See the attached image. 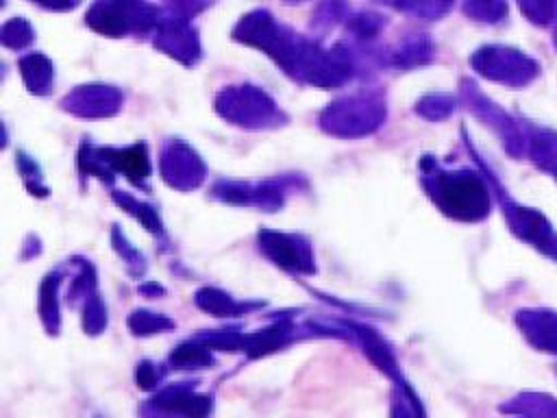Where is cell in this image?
I'll return each instance as SVG.
<instances>
[{"label": "cell", "instance_id": "6", "mask_svg": "<svg viewBox=\"0 0 557 418\" xmlns=\"http://www.w3.org/2000/svg\"><path fill=\"white\" fill-rule=\"evenodd\" d=\"M463 9L472 20L479 22H500L507 15L505 0H463Z\"/></svg>", "mask_w": 557, "mask_h": 418}, {"label": "cell", "instance_id": "8", "mask_svg": "<svg viewBox=\"0 0 557 418\" xmlns=\"http://www.w3.org/2000/svg\"><path fill=\"white\" fill-rule=\"evenodd\" d=\"M453 0H407L409 7L422 11V13H429V15H437V13H444L448 7H450Z\"/></svg>", "mask_w": 557, "mask_h": 418}, {"label": "cell", "instance_id": "11", "mask_svg": "<svg viewBox=\"0 0 557 418\" xmlns=\"http://www.w3.org/2000/svg\"><path fill=\"white\" fill-rule=\"evenodd\" d=\"M550 176H553V179H555V181H557V165H555V170H553V172H550Z\"/></svg>", "mask_w": 557, "mask_h": 418}, {"label": "cell", "instance_id": "5", "mask_svg": "<svg viewBox=\"0 0 557 418\" xmlns=\"http://www.w3.org/2000/svg\"><path fill=\"white\" fill-rule=\"evenodd\" d=\"M505 411L527 414V416H557V398L542 394V392H524L516 396L509 405L503 407Z\"/></svg>", "mask_w": 557, "mask_h": 418}, {"label": "cell", "instance_id": "1", "mask_svg": "<svg viewBox=\"0 0 557 418\" xmlns=\"http://www.w3.org/2000/svg\"><path fill=\"white\" fill-rule=\"evenodd\" d=\"M472 63L487 78L516 89L533 83L542 70L533 57L511 46H485L474 54Z\"/></svg>", "mask_w": 557, "mask_h": 418}, {"label": "cell", "instance_id": "4", "mask_svg": "<svg viewBox=\"0 0 557 418\" xmlns=\"http://www.w3.org/2000/svg\"><path fill=\"white\" fill-rule=\"evenodd\" d=\"M516 327L531 344V348L557 355V309L524 307L516 311Z\"/></svg>", "mask_w": 557, "mask_h": 418}, {"label": "cell", "instance_id": "9", "mask_svg": "<svg viewBox=\"0 0 557 418\" xmlns=\"http://www.w3.org/2000/svg\"><path fill=\"white\" fill-rule=\"evenodd\" d=\"M39 2H46L50 7H67V4H74L76 0H39Z\"/></svg>", "mask_w": 557, "mask_h": 418}, {"label": "cell", "instance_id": "2", "mask_svg": "<svg viewBox=\"0 0 557 418\" xmlns=\"http://www.w3.org/2000/svg\"><path fill=\"white\" fill-rule=\"evenodd\" d=\"M498 192H500L503 213L507 218L511 233L524 244H529L531 248H535L542 257L557 263V229L553 226V222L540 209L524 207L518 200L505 196L503 189Z\"/></svg>", "mask_w": 557, "mask_h": 418}, {"label": "cell", "instance_id": "7", "mask_svg": "<svg viewBox=\"0 0 557 418\" xmlns=\"http://www.w3.org/2000/svg\"><path fill=\"white\" fill-rule=\"evenodd\" d=\"M522 15L535 26H548L557 17V0H516Z\"/></svg>", "mask_w": 557, "mask_h": 418}, {"label": "cell", "instance_id": "3", "mask_svg": "<svg viewBox=\"0 0 557 418\" xmlns=\"http://www.w3.org/2000/svg\"><path fill=\"white\" fill-rule=\"evenodd\" d=\"M440 198L448 213L461 220H481L490 213L485 183L472 172H459L440 181Z\"/></svg>", "mask_w": 557, "mask_h": 418}, {"label": "cell", "instance_id": "10", "mask_svg": "<svg viewBox=\"0 0 557 418\" xmlns=\"http://www.w3.org/2000/svg\"><path fill=\"white\" fill-rule=\"evenodd\" d=\"M553 46L557 48V17H555V30H553Z\"/></svg>", "mask_w": 557, "mask_h": 418}]
</instances>
